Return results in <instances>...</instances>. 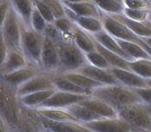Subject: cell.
<instances>
[{
    "instance_id": "obj_12",
    "label": "cell",
    "mask_w": 151,
    "mask_h": 132,
    "mask_svg": "<svg viewBox=\"0 0 151 132\" xmlns=\"http://www.w3.org/2000/svg\"><path fill=\"white\" fill-rule=\"evenodd\" d=\"M77 71L91 77L95 81L102 83L104 85L120 84L114 75L111 73L109 69H102L88 63Z\"/></svg>"
},
{
    "instance_id": "obj_30",
    "label": "cell",
    "mask_w": 151,
    "mask_h": 132,
    "mask_svg": "<svg viewBox=\"0 0 151 132\" xmlns=\"http://www.w3.org/2000/svg\"><path fill=\"white\" fill-rule=\"evenodd\" d=\"M97 7L104 13L109 15L122 14L124 4L116 0H92Z\"/></svg>"
},
{
    "instance_id": "obj_13",
    "label": "cell",
    "mask_w": 151,
    "mask_h": 132,
    "mask_svg": "<svg viewBox=\"0 0 151 132\" xmlns=\"http://www.w3.org/2000/svg\"><path fill=\"white\" fill-rule=\"evenodd\" d=\"M65 10H66V16L69 18H70L73 21V23L78 27L84 30L85 31L91 34H95L104 30L102 19L91 17L78 16L74 13L72 11H70L69 8H67L66 6H65Z\"/></svg>"
},
{
    "instance_id": "obj_3",
    "label": "cell",
    "mask_w": 151,
    "mask_h": 132,
    "mask_svg": "<svg viewBox=\"0 0 151 132\" xmlns=\"http://www.w3.org/2000/svg\"><path fill=\"white\" fill-rule=\"evenodd\" d=\"M45 35L22 25V52L28 63L37 69L42 68V51Z\"/></svg>"
},
{
    "instance_id": "obj_7",
    "label": "cell",
    "mask_w": 151,
    "mask_h": 132,
    "mask_svg": "<svg viewBox=\"0 0 151 132\" xmlns=\"http://www.w3.org/2000/svg\"><path fill=\"white\" fill-rule=\"evenodd\" d=\"M94 132H133V127L121 118H101L83 123Z\"/></svg>"
},
{
    "instance_id": "obj_19",
    "label": "cell",
    "mask_w": 151,
    "mask_h": 132,
    "mask_svg": "<svg viewBox=\"0 0 151 132\" xmlns=\"http://www.w3.org/2000/svg\"><path fill=\"white\" fill-rule=\"evenodd\" d=\"M92 36L102 44L105 47L106 49L109 50L112 52H115L118 55H120L121 57H122L123 58H125L127 61L131 62L134 61L133 59L131 58L121 48V46L119 45V44L117 43L116 39L112 37L109 33H108L105 30H103L97 33L92 34Z\"/></svg>"
},
{
    "instance_id": "obj_24",
    "label": "cell",
    "mask_w": 151,
    "mask_h": 132,
    "mask_svg": "<svg viewBox=\"0 0 151 132\" xmlns=\"http://www.w3.org/2000/svg\"><path fill=\"white\" fill-rule=\"evenodd\" d=\"M63 77L69 79L70 81L73 82L74 84H77L78 86L82 87V88L85 89H89V90H94L96 89L99 88L104 86V84H103L102 83H99L97 81L93 80L92 78L83 75V74L80 73L78 71H73V72H66V73L61 74Z\"/></svg>"
},
{
    "instance_id": "obj_43",
    "label": "cell",
    "mask_w": 151,
    "mask_h": 132,
    "mask_svg": "<svg viewBox=\"0 0 151 132\" xmlns=\"http://www.w3.org/2000/svg\"><path fill=\"white\" fill-rule=\"evenodd\" d=\"M146 83L149 87H151V79H146Z\"/></svg>"
},
{
    "instance_id": "obj_17",
    "label": "cell",
    "mask_w": 151,
    "mask_h": 132,
    "mask_svg": "<svg viewBox=\"0 0 151 132\" xmlns=\"http://www.w3.org/2000/svg\"><path fill=\"white\" fill-rule=\"evenodd\" d=\"M28 65L29 63L22 52L15 50H9L4 60L1 63V71L3 75H5Z\"/></svg>"
},
{
    "instance_id": "obj_1",
    "label": "cell",
    "mask_w": 151,
    "mask_h": 132,
    "mask_svg": "<svg viewBox=\"0 0 151 132\" xmlns=\"http://www.w3.org/2000/svg\"><path fill=\"white\" fill-rule=\"evenodd\" d=\"M92 97H97L110 104L116 110L126 105L142 103L134 89L122 84L104 85L94 89Z\"/></svg>"
},
{
    "instance_id": "obj_41",
    "label": "cell",
    "mask_w": 151,
    "mask_h": 132,
    "mask_svg": "<svg viewBox=\"0 0 151 132\" xmlns=\"http://www.w3.org/2000/svg\"><path fill=\"white\" fill-rule=\"evenodd\" d=\"M144 40V42L148 45H150L151 47V38H142Z\"/></svg>"
},
{
    "instance_id": "obj_29",
    "label": "cell",
    "mask_w": 151,
    "mask_h": 132,
    "mask_svg": "<svg viewBox=\"0 0 151 132\" xmlns=\"http://www.w3.org/2000/svg\"><path fill=\"white\" fill-rule=\"evenodd\" d=\"M121 48L133 60L137 59H151L148 52L140 45L134 42H129L126 40H122L116 38Z\"/></svg>"
},
{
    "instance_id": "obj_25",
    "label": "cell",
    "mask_w": 151,
    "mask_h": 132,
    "mask_svg": "<svg viewBox=\"0 0 151 132\" xmlns=\"http://www.w3.org/2000/svg\"><path fill=\"white\" fill-rule=\"evenodd\" d=\"M53 82H54L55 87L58 90L66 91V92L78 94V95H86V96H92V93H93L92 90L85 89L78 86L73 82L63 77L61 74L53 77Z\"/></svg>"
},
{
    "instance_id": "obj_27",
    "label": "cell",
    "mask_w": 151,
    "mask_h": 132,
    "mask_svg": "<svg viewBox=\"0 0 151 132\" xmlns=\"http://www.w3.org/2000/svg\"><path fill=\"white\" fill-rule=\"evenodd\" d=\"M66 110L82 123H89L91 121L103 118L102 117L96 115V113H94L93 111H91L89 108L83 105L81 103L72 104L70 107H68Z\"/></svg>"
},
{
    "instance_id": "obj_47",
    "label": "cell",
    "mask_w": 151,
    "mask_h": 132,
    "mask_svg": "<svg viewBox=\"0 0 151 132\" xmlns=\"http://www.w3.org/2000/svg\"><path fill=\"white\" fill-rule=\"evenodd\" d=\"M1 1H4V0H1Z\"/></svg>"
},
{
    "instance_id": "obj_22",
    "label": "cell",
    "mask_w": 151,
    "mask_h": 132,
    "mask_svg": "<svg viewBox=\"0 0 151 132\" xmlns=\"http://www.w3.org/2000/svg\"><path fill=\"white\" fill-rule=\"evenodd\" d=\"M37 75V73L36 71V67L31 66L30 68L29 66H26L13 72L3 75V78L7 83L19 87L20 85H22L23 84H24L25 82H27Z\"/></svg>"
},
{
    "instance_id": "obj_44",
    "label": "cell",
    "mask_w": 151,
    "mask_h": 132,
    "mask_svg": "<svg viewBox=\"0 0 151 132\" xmlns=\"http://www.w3.org/2000/svg\"><path fill=\"white\" fill-rule=\"evenodd\" d=\"M145 104H146V103H145ZM146 106H147V108H148V110H149V111H150V115H151V105L146 104Z\"/></svg>"
},
{
    "instance_id": "obj_23",
    "label": "cell",
    "mask_w": 151,
    "mask_h": 132,
    "mask_svg": "<svg viewBox=\"0 0 151 132\" xmlns=\"http://www.w3.org/2000/svg\"><path fill=\"white\" fill-rule=\"evenodd\" d=\"M72 37H73V40L76 44L84 53L96 50L94 42H93L92 34L85 31L84 30H83L80 27H78L76 25H75V26L73 28Z\"/></svg>"
},
{
    "instance_id": "obj_45",
    "label": "cell",
    "mask_w": 151,
    "mask_h": 132,
    "mask_svg": "<svg viewBox=\"0 0 151 132\" xmlns=\"http://www.w3.org/2000/svg\"><path fill=\"white\" fill-rule=\"evenodd\" d=\"M147 21H149V22H150L151 23V11L150 12V14H149V17H148V20Z\"/></svg>"
},
{
    "instance_id": "obj_2",
    "label": "cell",
    "mask_w": 151,
    "mask_h": 132,
    "mask_svg": "<svg viewBox=\"0 0 151 132\" xmlns=\"http://www.w3.org/2000/svg\"><path fill=\"white\" fill-rule=\"evenodd\" d=\"M58 45L60 74L77 71L89 63L85 53L76 44L73 38L60 39Z\"/></svg>"
},
{
    "instance_id": "obj_34",
    "label": "cell",
    "mask_w": 151,
    "mask_h": 132,
    "mask_svg": "<svg viewBox=\"0 0 151 132\" xmlns=\"http://www.w3.org/2000/svg\"><path fill=\"white\" fill-rule=\"evenodd\" d=\"M44 4H45L47 7L50 10L55 18H61L66 17L65 5L61 0H41Z\"/></svg>"
},
{
    "instance_id": "obj_28",
    "label": "cell",
    "mask_w": 151,
    "mask_h": 132,
    "mask_svg": "<svg viewBox=\"0 0 151 132\" xmlns=\"http://www.w3.org/2000/svg\"><path fill=\"white\" fill-rule=\"evenodd\" d=\"M57 90V89H50L30 93L20 97V101L23 104L29 107H38L40 104L45 102L48 98H50Z\"/></svg>"
},
{
    "instance_id": "obj_16",
    "label": "cell",
    "mask_w": 151,
    "mask_h": 132,
    "mask_svg": "<svg viewBox=\"0 0 151 132\" xmlns=\"http://www.w3.org/2000/svg\"><path fill=\"white\" fill-rule=\"evenodd\" d=\"M44 126L49 132H94L79 122H58L45 118Z\"/></svg>"
},
{
    "instance_id": "obj_15",
    "label": "cell",
    "mask_w": 151,
    "mask_h": 132,
    "mask_svg": "<svg viewBox=\"0 0 151 132\" xmlns=\"http://www.w3.org/2000/svg\"><path fill=\"white\" fill-rule=\"evenodd\" d=\"M63 4L72 11L74 13L82 17H91L98 19H102L104 17V13L97 7V5L92 1H84L79 3H67L63 2Z\"/></svg>"
},
{
    "instance_id": "obj_32",
    "label": "cell",
    "mask_w": 151,
    "mask_h": 132,
    "mask_svg": "<svg viewBox=\"0 0 151 132\" xmlns=\"http://www.w3.org/2000/svg\"><path fill=\"white\" fill-rule=\"evenodd\" d=\"M47 25H48L47 21L45 19V17L41 15V13L38 12V10L35 7L32 16H31L30 27L35 31H37V32H38L40 34H45V31Z\"/></svg>"
},
{
    "instance_id": "obj_37",
    "label": "cell",
    "mask_w": 151,
    "mask_h": 132,
    "mask_svg": "<svg viewBox=\"0 0 151 132\" xmlns=\"http://www.w3.org/2000/svg\"><path fill=\"white\" fill-rule=\"evenodd\" d=\"M124 6L136 10H151V0H123Z\"/></svg>"
},
{
    "instance_id": "obj_46",
    "label": "cell",
    "mask_w": 151,
    "mask_h": 132,
    "mask_svg": "<svg viewBox=\"0 0 151 132\" xmlns=\"http://www.w3.org/2000/svg\"><path fill=\"white\" fill-rule=\"evenodd\" d=\"M146 24H147V25H149V26H150V27L151 28V23H150V22H149V21H146Z\"/></svg>"
},
{
    "instance_id": "obj_26",
    "label": "cell",
    "mask_w": 151,
    "mask_h": 132,
    "mask_svg": "<svg viewBox=\"0 0 151 132\" xmlns=\"http://www.w3.org/2000/svg\"><path fill=\"white\" fill-rule=\"evenodd\" d=\"M38 112L45 118L58 122H79L66 109L38 108ZM80 123V122H79Z\"/></svg>"
},
{
    "instance_id": "obj_8",
    "label": "cell",
    "mask_w": 151,
    "mask_h": 132,
    "mask_svg": "<svg viewBox=\"0 0 151 132\" xmlns=\"http://www.w3.org/2000/svg\"><path fill=\"white\" fill-rule=\"evenodd\" d=\"M42 69L47 72L59 71V53L58 43L45 36L42 51Z\"/></svg>"
},
{
    "instance_id": "obj_10",
    "label": "cell",
    "mask_w": 151,
    "mask_h": 132,
    "mask_svg": "<svg viewBox=\"0 0 151 132\" xmlns=\"http://www.w3.org/2000/svg\"><path fill=\"white\" fill-rule=\"evenodd\" d=\"M50 89H57L53 82V77L50 78V76L45 75H37L22 85H20L17 92L19 97H22L30 93Z\"/></svg>"
},
{
    "instance_id": "obj_4",
    "label": "cell",
    "mask_w": 151,
    "mask_h": 132,
    "mask_svg": "<svg viewBox=\"0 0 151 132\" xmlns=\"http://www.w3.org/2000/svg\"><path fill=\"white\" fill-rule=\"evenodd\" d=\"M1 39L9 50L22 52V23L12 5L1 24Z\"/></svg>"
},
{
    "instance_id": "obj_40",
    "label": "cell",
    "mask_w": 151,
    "mask_h": 132,
    "mask_svg": "<svg viewBox=\"0 0 151 132\" xmlns=\"http://www.w3.org/2000/svg\"><path fill=\"white\" fill-rule=\"evenodd\" d=\"M62 2H67V3H79V2H84V1H90V0H61Z\"/></svg>"
},
{
    "instance_id": "obj_35",
    "label": "cell",
    "mask_w": 151,
    "mask_h": 132,
    "mask_svg": "<svg viewBox=\"0 0 151 132\" xmlns=\"http://www.w3.org/2000/svg\"><path fill=\"white\" fill-rule=\"evenodd\" d=\"M151 10H136L125 7L123 10V13L127 17L131 18L133 20L139 22H146L148 20L149 14Z\"/></svg>"
},
{
    "instance_id": "obj_9",
    "label": "cell",
    "mask_w": 151,
    "mask_h": 132,
    "mask_svg": "<svg viewBox=\"0 0 151 132\" xmlns=\"http://www.w3.org/2000/svg\"><path fill=\"white\" fill-rule=\"evenodd\" d=\"M90 96L73 94L66 91L57 90L45 102L40 104L37 108H57V109H67L72 104L80 103L86 99Z\"/></svg>"
},
{
    "instance_id": "obj_39",
    "label": "cell",
    "mask_w": 151,
    "mask_h": 132,
    "mask_svg": "<svg viewBox=\"0 0 151 132\" xmlns=\"http://www.w3.org/2000/svg\"><path fill=\"white\" fill-rule=\"evenodd\" d=\"M141 46H142V48H143V49H144V50L147 51V52H148V54L150 56V58H151V47L150 46L146 44V43L144 42V40H143V43L141 44Z\"/></svg>"
},
{
    "instance_id": "obj_38",
    "label": "cell",
    "mask_w": 151,
    "mask_h": 132,
    "mask_svg": "<svg viewBox=\"0 0 151 132\" xmlns=\"http://www.w3.org/2000/svg\"><path fill=\"white\" fill-rule=\"evenodd\" d=\"M134 90L138 94L142 103L151 105V87L147 86L144 88H136Z\"/></svg>"
},
{
    "instance_id": "obj_20",
    "label": "cell",
    "mask_w": 151,
    "mask_h": 132,
    "mask_svg": "<svg viewBox=\"0 0 151 132\" xmlns=\"http://www.w3.org/2000/svg\"><path fill=\"white\" fill-rule=\"evenodd\" d=\"M93 42L95 44L96 50L104 57V58L108 61V63L110 64L111 67L121 68V69H124V70H130L129 65V61L123 58L120 55L106 49L105 47L100 44L94 37H93Z\"/></svg>"
},
{
    "instance_id": "obj_31",
    "label": "cell",
    "mask_w": 151,
    "mask_h": 132,
    "mask_svg": "<svg viewBox=\"0 0 151 132\" xmlns=\"http://www.w3.org/2000/svg\"><path fill=\"white\" fill-rule=\"evenodd\" d=\"M129 69L144 79H151V59H137L129 62Z\"/></svg>"
},
{
    "instance_id": "obj_5",
    "label": "cell",
    "mask_w": 151,
    "mask_h": 132,
    "mask_svg": "<svg viewBox=\"0 0 151 132\" xmlns=\"http://www.w3.org/2000/svg\"><path fill=\"white\" fill-rule=\"evenodd\" d=\"M118 117L127 121L134 129L145 130L151 125V115L143 103L123 106L117 110Z\"/></svg>"
},
{
    "instance_id": "obj_14",
    "label": "cell",
    "mask_w": 151,
    "mask_h": 132,
    "mask_svg": "<svg viewBox=\"0 0 151 132\" xmlns=\"http://www.w3.org/2000/svg\"><path fill=\"white\" fill-rule=\"evenodd\" d=\"M80 103L102 118H118V112L113 106H111L110 104L107 103L97 97L90 96Z\"/></svg>"
},
{
    "instance_id": "obj_11",
    "label": "cell",
    "mask_w": 151,
    "mask_h": 132,
    "mask_svg": "<svg viewBox=\"0 0 151 132\" xmlns=\"http://www.w3.org/2000/svg\"><path fill=\"white\" fill-rule=\"evenodd\" d=\"M109 71L114 75V76L116 78L120 84L132 89L144 88L148 86L146 79L142 78V76H140L139 75L133 72L130 70L111 67Z\"/></svg>"
},
{
    "instance_id": "obj_36",
    "label": "cell",
    "mask_w": 151,
    "mask_h": 132,
    "mask_svg": "<svg viewBox=\"0 0 151 132\" xmlns=\"http://www.w3.org/2000/svg\"><path fill=\"white\" fill-rule=\"evenodd\" d=\"M35 7L38 10V12L45 17L48 24H53L56 20L54 15L50 12V10L47 7L45 4H44L41 0H33Z\"/></svg>"
},
{
    "instance_id": "obj_33",
    "label": "cell",
    "mask_w": 151,
    "mask_h": 132,
    "mask_svg": "<svg viewBox=\"0 0 151 132\" xmlns=\"http://www.w3.org/2000/svg\"><path fill=\"white\" fill-rule=\"evenodd\" d=\"M85 55L88 60V63L91 65H94L96 67L102 68V69H107V70L111 68L110 64L104 58V57L101 53H99L97 50L85 53Z\"/></svg>"
},
{
    "instance_id": "obj_21",
    "label": "cell",
    "mask_w": 151,
    "mask_h": 132,
    "mask_svg": "<svg viewBox=\"0 0 151 132\" xmlns=\"http://www.w3.org/2000/svg\"><path fill=\"white\" fill-rule=\"evenodd\" d=\"M113 17L117 19L125 25L129 29H130L135 34L139 36L142 38H151V28L146 24V22H139L133 20L131 18L127 17L123 14L111 15Z\"/></svg>"
},
{
    "instance_id": "obj_18",
    "label": "cell",
    "mask_w": 151,
    "mask_h": 132,
    "mask_svg": "<svg viewBox=\"0 0 151 132\" xmlns=\"http://www.w3.org/2000/svg\"><path fill=\"white\" fill-rule=\"evenodd\" d=\"M10 3L22 25L25 27L31 28V16L35 8L33 0H10Z\"/></svg>"
},
{
    "instance_id": "obj_42",
    "label": "cell",
    "mask_w": 151,
    "mask_h": 132,
    "mask_svg": "<svg viewBox=\"0 0 151 132\" xmlns=\"http://www.w3.org/2000/svg\"><path fill=\"white\" fill-rule=\"evenodd\" d=\"M138 131L139 132H151V125L149 127V128H147V129H145V130H138Z\"/></svg>"
},
{
    "instance_id": "obj_6",
    "label": "cell",
    "mask_w": 151,
    "mask_h": 132,
    "mask_svg": "<svg viewBox=\"0 0 151 132\" xmlns=\"http://www.w3.org/2000/svg\"><path fill=\"white\" fill-rule=\"evenodd\" d=\"M102 21L104 24V29L115 38L134 42L140 45L143 43V39L142 38L137 36L125 25L113 17L111 15L105 14Z\"/></svg>"
}]
</instances>
